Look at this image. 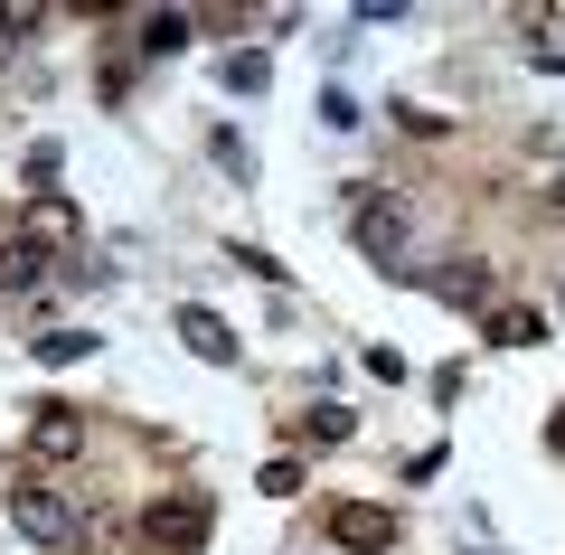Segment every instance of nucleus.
<instances>
[{
  "label": "nucleus",
  "mask_w": 565,
  "mask_h": 555,
  "mask_svg": "<svg viewBox=\"0 0 565 555\" xmlns=\"http://www.w3.org/2000/svg\"><path fill=\"white\" fill-rule=\"evenodd\" d=\"M10 527L39 555H85V509L66 490H47V480H20V490H10Z\"/></svg>",
  "instance_id": "f257e3e1"
},
{
  "label": "nucleus",
  "mask_w": 565,
  "mask_h": 555,
  "mask_svg": "<svg viewBox=\"0 0 565 555\" xmlns=\"http://www.w3.org/2000/svg\"><path fill=\"white\" fill-rule=\"evenodd\" d=\"M141 546L151 555H199L207 546V499H161V509L141 517Z\"/></svg>",
  "instance_id": "f03ea898"
},
{
  "label": "nucleus",
  "mask_w": 565,
  "mask_h": 555,
  "mask_svg": "<svg viewBox=\"0 0 565 555\" xmlns=\"http://www.w3.org/2000/svg\"><path fill=\"white\" fill-rule=\"evenodd\" d=\"M330 546L386 555V546H396V509H377V499H340V509H330Z\"/></svg>",
  "instance_id": "7ed1b4c3"
},
{
  "label": "nucleus",
  "mask_w": 565,
  "mask_h": 555,
  "mask_svg": "<svg viewBox=\"0 0 565 555\" xmlns=\"http://www.w3.org/2000/svg\"><path fill=\"white\" fill-rule=\"evenodd\" d=\"M349 236H359V255H377L386 274H405V264H396V245H405V207H396V199H359Z\"/></svg>",
  "instance_id": "20e7f679"
},
{
  "label": "nucleus",
  "mask_w": 565,
  "mask_h": 555,
  "mask_svg": "<svg viewBox=\"0 0 565 555\" xmlns=\"http://www.w3.org/2000/svg\"><path fill=\"white\" fill-rule=\"evenodd\" d=\"M85 452V415L76 405H39L29 415V461H76Z\"/></svg>",
  "instance_id": "39448f33"
},
{
  "label": "nucleus",
  "mask_w": 565,
  "mask_h": 555,
  "mask_svg": "<svg viewBox=\"0 0 565 555\" xmlns=\"http://www.w3.org/2000/svg\"><path fill=\"white\" fill-rule=\"evenodd\" d=\"M180 339L207 357V367H236V330H226V320L207 311V301H189V311H180Z\"/></svg>",
  "instance_id": "423d86ee"
},
{
  "label": "nucleus",
  "mask_w": 565,
  "mask_h": 555,
  "mask_svg": "<svg viewBox=\"0 0 565 555\" xmlns=\"http://www.w3.org/2000/svg\"><path fill=\"white\" fill-rule=\"evenodd\" d=\"M95 349H104V330H39V339H29L39 367H76V357H95Z\"/></svg>",
  "instance_id": "0eeeda50"
},
{
  "label": "nucleus",
  "mask_w": 565,
  "mask_h": 555,
  "mask_svg": "<svg viewBox=\"0 0 565 555\" xmlns=\"http://www.w3.org/2000/svg\"><path fill=\"white\" fill-rule=\"evenodd\" d=\"M189 29H199L189 10H141V57H180Z\"/></svg>",
  "instance_id": "6e6552de"
},
{
  "label": "nucleus",
  "mask_w": 565,
  "mask_h": 555,
  "mask_svg": "<svg viewBox=\"0 0 565 555\" xmlns=\"http://www.w3.org/2000/svg\"><path fill=\"white\" fill-rule=\"evenodd\" d=\"M424 282H434V292H444V301H481V292H490V264L452 255V264H434V274H424Z\"/></svg>",
  "instance_id": "1a4fd4ad"
},
{
  "label": "nucleus",
  "mask_w": 565,
  "mask_h": 555,
  "mask_svg": "<svg viewBox=\"0 0 565 555\" xmlns=\"http://www.w3.org/2000/svg\"><path fill=\"white\" fill-rule=\"evenodd\" d=\"M490 339H500V349H527V339H546V320L527 311V301H500V311H490Z\"/></svg>",
  "instance_id": "9d476101"
},
{
  "label": "nucleus",
  "mask_w": 565,
  "mask_h": 555,
  "mask_svg": "<svg viewBox=\"0 0 565 555\" xmlns=\"http://www.w3.org/2000/svg\"><path fill=\"white\" fill-rule=\"evenodd\" d=\"M0 282H47V245L10 236V245H0Z\"/></svg>",
  "instance_id": "9b49d317"
},
{
  "label": "nucleus",
  "mask_w": 565,
  "mask_h": 555,
  "mask_svg": "<svg viewBox=\"0 0 565 555\" xmlns=\"http://www.w3.org/2000/svg\"><path fill=\"white\" fill-rule=\"evenodd\" d=\"M264 85H274L264 47H236V57H226V95H264Z\"/></svg>",
  "instance_id": "f8f14e48"
},
{
  "label": "nucleus",
  "mask_w": 565,
  "mask_h": 555,
  "mask_svg": "<svg viewBox=\"0 0 565 555\" xmlns=\"http://www.w3.org/2000/svg\"><path fill=\"white\" fill-rule=\"evenodd\" d=\"M349 424H359V415L330 396V405H311V415H302V434H311V442H349Z\"/></svg>",
  "instance_id": "ddd939ff"
},
{
  "label": "nucleus",
  "mask_w": 565,
  "mask_h": 555,
  "mask_svg": "<svg viewBox=\"0 0 565 555\" xmlns=\"http://www.w3.org/2000/svg\"><path fill=\"white\" fill-rule=\"evenodd\" d=\"M207 160H217V170H226V179H255V151H245V141H236V132H207Z\"/></svg>",
  "instance_id": "4468645a"
},
{
  "label": "nucleus",
  "mask_w": 565,
  "mask_h": 555,
  "mask_svg": "<svg viewBox=\"0 0 565 555\" xmlns=\"http://www.w3.org/2000/svg\"><path fill=\"white\" fill-rule=\"evenodd\" d=\"M264 499H302V461H264Z\"/></svg>",
  "instance_id": "2eb2a0df"
},
{
  "label": "nucleus",
  "mask_w": 565,
  "mask_h": 555,
  "mask_svg": "<svg viewBox=\"0 0 565 555\" xmlns=\"http://www.w3.org/2000/svg\"><path fill=\"white\" fill-rule=\"evenodd\" d=\"M321 122H330V132H349V122H359V104H349L340 85H321Z\"/></svg>",
  "instance_id": "dca6fc26"
},
{
  "label": "nucleus",
  "mask_w": 565,
  "mask_h": 555,
  "mask_svg": "<svg viewBox=\"0 0 565 555\" xmlns=\"http://www.w3.org/2000/svg\"><path fill=\"white\" fill-rule=\"evenodd\" d=\"M546 442H556V452H565V415H556V424H546Z\"/></svg>",
  "instance_id": "f3484780"
},
{
  "label": "nucleus",
  "mask_w": 565,
  "mask_h": 555,
  "mask_svg": "<svg viewBox=\"0 0 565 555\" xmlns=\"http://www.w3.org/2000/svg\"><path fill=\"white\" fill-rule=\"evenodd\" d=\"M481 555H490V546H481Z\"/></svg>",
  "instance_id": "a211bd4d"
}]
</instances>
